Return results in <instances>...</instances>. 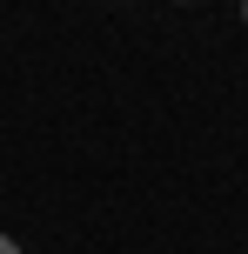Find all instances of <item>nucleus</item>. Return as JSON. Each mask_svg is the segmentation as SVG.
I'll use <instances>...</instances> for the list:
<instances>
[{"mask_svg":"<svg viewBox=\"0 0 248 254\" xmlns=\"http://www.w3.org/2000/svg\"><path fill=\"white\" fill-rule=\"evenodd\" d=\"M0 254H20V241H13V234H0Z\"/></svg>","mask_w":248,"mask_h":254,"instance_id":"obj_1","label":"nucleus"},{"mask_svg":"<svg viewBox=\"0 0 248 254\" xmlns=\"http://www.w3.org/2000/svg\"><path fill=\"white\" fill-rule=\"evenodd\" d=\"M168 7H188V0H168Z\"/></svg>","mask_w":248,"mask_h":254,"instance_id":"obj_2","label":"nucleus"},{"mask_svg":"<svg viewBox=\"0 0 248 254\" xmlns=\"http://www.w3.org/2000/svg\"><path fill=\"white\" fill-rule=\"evenodd\" d=\"M242 20H248V0H242Z\"/></svg>","mask_w":248,"mask_h":254,"instance_id":"obj_3","label":"nucleus"}]
</instances>
